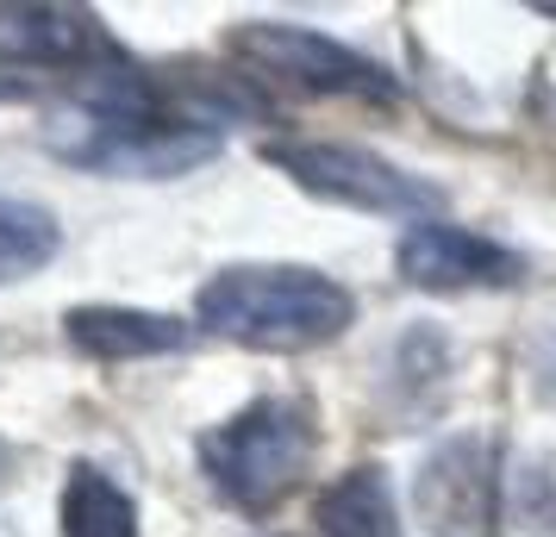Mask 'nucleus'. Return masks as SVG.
Returning a JSON list of instances; mask_svg holds the SVG:
<instances>
[{
  "label": "nucleus",
  "instance_id": "nucleus-1",
  "mask_svg": "<svg viewBox=\"0 0 556 537\" xmlns=\"http://www.w3.org/2000/svg\"><path fill=\"white\" fill-rule=\"evenodd\" d=\"M201 332L226 337L238 350L263 357H301L326 350L356 325V294L326 269L306 263H231L206 276L194 294Z\"/></svg>",
  "mask_w": 556,
  "mask_h": 537
},
{
  "label": "nucleus",
  "instance_id": "nucleus-2",
  "mask_svg": "<svg viewBox=\"0 0 556 537\" xmlns=\"http://www.w3.org/2000/svg\"><path fill=\"white\" fill-rule=\"evenodd\" d=\"M51 151L76 169H101V176L169 181L201 169L219 151V131H201L188 113H163L156 81L119 69L51 131Z\"/></svg>",
  "mask_w": 556,
  "mask_h": 537
},
{
  "label": "nucleus",
  "instance_id": "nucleus-3",
  "mask_svg": "<svg viewBox=\"0 0 556 537\" xmlns=\"http://www.w3.org/2000/svg\"><path fill=\"white\" fill-rule=\"evenodd\" d=\"M319 450V412L294 394H263L194 437L206 487L238 512H276Z\"/></svg>",
  "mask_w": 556,
  "mask_h": 537
},
{
  "label": "nucleus",
  "instance_id": "nucleus-4",
  "mask_svg": "<svg viewBox=\"0 0 556 537\" xmlns=\"http://www.w3.org/2000/svg\"><path fill=\"white\" fill-rule=\"evenodd\" d=\"M263 163L281 169L301 194L351 213H376V219H431L444 206V188L413 176L401 163L363 144H338V138H276L263 144Z\"/></svg>",
  "mask_w": 556,
  "mask_h": 537
},
{
  "label": "nucleus",
  "instance_id": "nucleus-5",
  "mask_svg": "<svg viewBox=\"0 0 556 537\" xmlns=\"http://www.w3.org/2000/svg\"><path fill=\"white\" fill-rule=\"evenodd\" d=\"M231 56L251 63L263 81H281L294 94H319V101H376L394 106L401 101V81L381 69L376 56L338 44L313 26H288V20H244L231 26Z\"/></svg>",
  "mask_w": 556,
  "mask_h": 537
},
{
  "label": "nucleus",
  "instance_id": "nucleus-6",
  "mask_svg": "<svg viewBox=\"0 0 556 537\" xmlns=\"http://www.w3.org/2000/svg\"><path fill=\"white\" fill-rule=\"evenodd\" d=\"M394 269L419 294H494L526 282V256L451 219H413L394 244Z\"/></svg>",
  "mask_w": 556,
  "mask_h": 537
},
{
  "label": "nucleus",
  "instance_id": "nucleus-7",
  "mask_svg": "<svg viewBox=\"0 0 556 537\" xmlns=\"http://www.w3.org/2000/svg\"><path fill=\"white\" fill-rule=\"evenodd\" d=\"M413 512L431 537H476L501 512V444L494 437H451L419 462Z\"/></svg>",
  "mask_w": 556,
  "mask_h": 537
},
{
  "label": "nucleus",
  "instance_id": "nucleus-8",
  "mask_svg": "<svg viewBox=\"0 0 556 537\" xmlns=\"http://www.w3.org/2000/svg\"><path fill=\"white\" fill-rule=\"evenodd\" d=\"M63 337L88 362H151V357H181L194 344V325L176 319V312L88 301V307L63 312Z\"/></svg>",
  "mask_w": 556,
  "mask_h": 537
},
{
  "label": "nucleus",
  "instance_id": "nucleus-9",
  "mask_svg": "<svg viewBox=\"0 0 556 537\" xmlns=\"http://www.w3.org/2000/svg\"><path fill=\"white\" fill-rule=\"evenodd\" d=\"M106 56V31L88 7H0V63L81 69Z\"/></svg>",
  "mask_w": 556,
  "mask_h": 537
},
{
  "label": "nucleus",
  "instance_id": "nucleus-10",
  "mask_svg": "<svg viewBox=\"0 0 556 537\" xmlns=\"http://www.w3.org/2000/svg\"><path fill=\"white\" fill-rule=\"evenodd\" d=\"M313 525H319V537H401V507H394L388 469L356 462L338 482H326L313 500Z\"/></svg>",
  "mask_w": 556,
  "mask_h": 537
},
{
  "label": "nucleus",
  "instance_id": "nucleus-11",
  "mask_svg": "<svg viewBox=\"0 0 556 537\" xmlns=\"http://www.w3.org/2000/svg\"><path fill=\"white\" fill-rule=\"evenodd\" d=\"M56 532L63 537H138V500L94 462H76L63 475L56 500Z\"/></svg>",
  "mask_w": 556,
  "mask_h": 537
},
{
  "label": "nucleus",
  "instance_id": "nucleus-12",
  "mask_svg": "<svg viewBox=\"0 0 556 537\" xmlns=\"http://www.w3.org/2000/svg\"><path fill=\"white\" fill-rule=\"evenodd\" d=\"M63 251V226H56L51 206L20 201V194H0V287L26 282L38 269H51Z\"/></svg>",
  "mask_w": 556,
  "mask_h": 537
},
{
  "label": "nucleus",
  "instance_id": "nucleus-13",
  "mask_svg": "<svg viewBox=\"0 0 556 537\" xmlns=\"http://www.w3.org/2000/svg\"><path fill=\"white\" fill-rule=\"evenodd\" d=\"M519 525L531 537H556V450L519 475Z\"/></svg>",
  "mask_w": 556,
  "mask_h": 537
},
{
  "label": "nucleus",
  "instance_id": "nucleus-14",
  "mask_svg": "<svg viewBox=\"0 0 556 537\" xmlns=\"http://www.w3.org/2000/svg\"><path fill=\"white\" fill-rule=\"evenodd\" d=\"M13 475H20V450L0 437V487H13Z\"/></svg>",
  "mask_w": 556,
  "mask_h": 537
}]
</instances>
